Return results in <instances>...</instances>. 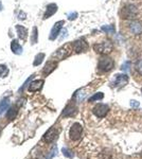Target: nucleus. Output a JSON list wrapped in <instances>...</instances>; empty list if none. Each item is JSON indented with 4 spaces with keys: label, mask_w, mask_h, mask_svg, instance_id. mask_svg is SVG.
I'll return each mask as SVG.
<instances>
[{
    "label": "nucleus",
    "mask_w": 142,
    "mask_h": 159,
    "mask_svg": "<svg viewBox=\"0 0 142 159\" xmlns=\"http://www.w3.org/2000/svg\"><path fill=\"white\" fill-rule=\"evenodd\" d=\"M114 61H112L110 57L108 56H102L100 59H99V63H97V68L100 71H104V72H107L109 70H112L114 68Z\"/></svg>",
    "instance_id": "obj_1"
},
{
    "label": "nucleus",
    "mask_w": 142,
    "mask_h": 159,
    "mask_svg": "<svg viewBox=\"0 0 142 159\" xmlns=\"http://www.w3.org/2000/svg\"><path fill=\"white\" fill-rule=\"evenodd\" d=\"M112 44L109 40H106L103 42H99V44H95L93 46V49H95V52L100 53V54H107V53H110L112 51Z\"/></svg>",
    "instance_id": "obj_2"
},
{
    "label": "nucleus",
    "mask_w": 142,
    "mask_h": 159,
    "mask_svg": "<svg viewBox=\"0 0 142 159\" xmlns=\"http://www.w3.org/2000/svg\"><path fill=\"white\" fill-rule=\"evenodd\" d=\"M70 53H71V45H70V44H66L65 46L59 48V50L53 54L52 57L53 59L61 61V59H66L67 56H69Z\"/></svg>",
    "instance_id": "obj_3"
},
{
    "label": "nucleus",
    "mask_w": 142,
    "mask_h": 159,
    "mask_svg": "<svg viewBox=\"0 0 142 159\" xmlns=\"http://www.w3.org/2000/svg\"><path fill=\"white\" fill-rule=\"evenodd\" d=\"M82 131H83V127H82L81 124L78 122L73 123L72 126H71V129H70V131H69L70 138L72 140H74V141H76V140H78L81 138Z\"/></svg>",
    "instance_id": "obj_4"
},
{
    "label": "nucleus",
    "mask_w": 142,
    "mask_h": 159,
    "mask_svg": "<svg viewBox=\"0 0 142 159\" xmlns=\"http://www.w3.org/2000/svg\"><path fill=\"white\" fill-rule=\"evenodd\" d=\"M57 136H59L57 129H54V127H51L45 133V135L42 137V141H45L46 143H52L57 138Z\"/></svg>",
    "instance_id": "obj_5"
},
{
    "label": "nucleus",
    "mask_w": 142,
    "mask_h": 159,
    "mask_svg": "<svg viewBox=\"0 0 142 159\" xmlns=\"http://www.w3.org/2000/svg\"><path fill=\"white\" fill-rule=\"evenodd\" d=\"M137 14H138V10L135 6L133 4H128L125 8H123V16L126 19H133V18H136Z\"/></svg>",
    "instance_id": "obj_6"
},
{
    "label": "nucleus",
    "mask_w": 142,
    "mask_h": 159,
    "mask_svg": "<svg viewBox=\"0 0 142 159\" xmlns=\"http://www.w3.org/2000/svg\"><path fill=\"white\" fill-rule=\"evenodd\" d=\"M108 109H109L108 105H106V104H103V103H99L93 107V114H95L97 118H103L107 114Z\"/></svg>",
    "instance_id": "obj_7"
},
{
    "label": "nucleus",
    "mask_w": 142,
    "mask_h": 159,
    "mask_svg": "<svg viewBox=\"0 0 142 159\" xmlns=\"http://www.w3.org/2000/svg\"><path fill=\"white\" fill-rule=\"evenodd\" d=\"M64 23H65L64 20H59V21H57L55 25H53L52 30H51V32H50V36H49L50 40H54V39L57 38V36H59V32H61Z\"/></svg>",
    "instance_id": "obj_8"
},
{
    "label": "nucleus",
    "mask_w": 142,
    "mask_h": 159,
    "mask_svg": "<svg viewBox=\"0 0 142 159\" xmlns=\"http://www.w3.org/2000/svg\"><path fill=\"white\" fill-rule=\"evenodd\" d=\"M128 29H129L131 33L138 35L142 32V23L138 20H133L131 23H128Z\"/></svg>",
    "instance_id": "obj_9"
},
{
    "label": "nucleus",
    "mask_w": 142,
    "mask_h": 159,
    "mask_svg": "<svg viewBox=\"0 0 142 159\" xmlns=\"http://www.w3.org/2000/svg\"><path fill=\"white\" fill-rule=\"evenodd\" d=\"M73 50L75 52H85L87 50V48H88V45H87V42L84 40V39H78L76 42H73Z\"/></svg>",
    "instance_id": "obj_10"
},
{
    "label": "nucleus",
    "mask_w": 142,
    "mask_h": 159,
    "mask_svg": "<svg viewBox=\"0 0 142 159\" xmlns=\"http://www.w3.org/2000/svg\"><path fill=\"white\" fill-rule=\"evenodd\" d=\"M56 12H57V6H56L55 3H50V4H48L45 14H44V19L50 18L52 15L55 14Z\"/></svg>",
    "instance_id": "obj_11"
},
{
    "label": "nucleus",
    "mask_w": 142,
    "mask_h": 159,
    "mask_svg": "<svg viewBox=\"0 0 142 159\" xmlns=\"http://www.w3.org/2000/svg\"><path fill=\"white\" fill-rule=\"evenodd\" d=\"M128 81V78L126 74H118L114 78V86H124Z\"/></svg>",
    "instance_id": "obj_12"
},
{
    "label": "nucleus",
    "mask_w": 142,
    "mask_h": 159,
    "mask_svg": "<svg viewBox=\"0 0 142 159\" xmlns=\"http://www.w3.org/2000/svg\"><path fill=\"white\" fill-rule=\"evenodd\" d=\"M11 50L12 52L14 53V54H17V55H19L23 53V47L20 46V44L18 42V40L16 39H13L11 42Z\"/></svg>",
    "instance_id": "obj_13"
},
{
    "label": "nucleus",
    "mask_w": 142,
    "mask_h": 159,
    "mask_svg": "<svg viewBox=\"0 0 142 159\" xmlns=\"http://www.w3.org/2000/svg\"><path fill=\"white\" fill-rule=\"evenodd\" d=\"M44 85V81L42 80H37V81H34L32 83H30V86H29V91L33 92V91H37L42 87Z\"/></svg>",
    "instance_id": "obj_14"
},
{
    "label": "nucleus",
    "mask_w": 142,
    "mask_h": 159,
    "mask_svg": "<svg viewBox=\"0 0 142 159\" xmlns=\"http://www.w3.org/2000/svg\"><path fill=\"white\" fill-rule=\"evenodd\" d=\"M76 112V107L73 104H69V105L64 109V112L61 114V116L64 117H69V116H73Z\"/></svg>",
    "instance_id": "obj_15"
},
{
    "label": "nucleus",
    "mask_w": 142,
    "mask_h": 159,
    "mask_svg": "<svg viewBox=\"0 0 142 159\" xmlns=\"http://www.w3.org/2000/svg\"><path fill=\"white\" fill-rule=\"evenodd\" d=\"M16 30H17V34L19 36L20 39H25L28 36V30L23 27V25H16Z\"/></svg>",
    "instance_id": "obj_16"
},
{
    "label": "nucleus",
    "mask_w": 142,
    "mask_h": 159,
    "mask_svg": "<svg viewBox=\"0 0 142 159\" xmlns=\"http://www.w3.org/2000/svg\"><path fill=\"white\" fill-rule=\"evenodd\" d=\"M17 114H18V107L17 106H12V107L8 108V112H6V118L8 120H13L17 116Z\"/></svg>",
    "instance_id": "obj_17"
},
{
    "label": "nucleus",
    "mask_w": 142,
    "mask_h": 159,
    "mask_svg": "<svg viewBox=\"0 0 142 159\" xmlns=\"http://www.w3.org/2000/svg\"><path fill=\"white\" fill-rule=\"evenodd\" d=\"M10 107V99L8 98H4L1 100V102H0V114H2L4 110H6V109Z\"/></svg>",
    "instance_id": "obj_18"
},
{
    "label": "nucleus",
    "mask_w": 142,
    "mask_h": 159,
    "mask_svg": "<svg viewBox=\"0 0 142 159\" xmlns=\"http://www.w3.org/2000/svg\"><path fill=\"white\" fill-rule=\"evenodd\" d=\"M55 67H56V64L53 61H48L45 66V69H44V73H45V74H49L52 70L55 69Z\"/></svg>",
    "instance_id": "obj_19"
},
{
    "label": "nucleus",
    "mask_w": 142,
    "mask_h": 159,
    "mask_svg": "<svg viewBox=\"0 0 142 159\" xmlns=\"http://www.w3.org/2000/svg\"><path fill=\"white\" fill-rule=\"evenodd\" d=\"M44 59H45V54H44V53H38V54L35 56V59H34L33 65L34 66H39V65L42 63Z\"/></svg>",
    "instance_id": "obj_20"
},
{
    "label": "nucleus",
    "mask_w": 142,
    "mask_h": 159,
    "mask_svg": "<svg viewBox=\"0 0 142 159\" xmlns=\"http://www.w3.org/2000/svg\"><path fill=\"white\" fill-rule=\"evenodd\" d=\"M38 31H37V28L36 27H34L33 30H32V36H31V42L32 44H36L37 42V38H38Z\"/></svg>",
    "instance_id": "obj_21"
},
{
    "label": "nucleus",
    "mask_w": 142,
    "mask_h": 159,
    "mask_svg": "<svg viewBox=\"0 0 142 159\" xmlns=\"http://www.w3.org/2000/svg\"><path fill=\"white\" fill-rule=\"evenodd\" d=\"M104 98V95L102 92H97L95 95H93L91 98H89V102H93V101H99V100H102Z\"/></svg>",
    "instance_id": "obj_22"
},
{
    "label": "nucleus",
    "mask_w": 142,
    "mask_h": 159,
    "mask_svg": "<svg viewBox=\"0 0 142 159\" xmlns=\"http://www.w3.org/2000/svg\"><path fill=\"white\" fill-rule=\"evenodd\" d=\"M61 152L64 154V156H66L67 158H73V157H74V154L67 148H61Z\"/></svg>",
    "instance_id": "obj_23"
},
{
    "label": "nucleus",
    "mask_w": 142,
    "mask_h": 159,
    "mask_svg": "<svg viewBox=\"0 0 142 159\" xmlns=\"http://www.w3.org/2000/svg\"><path fill=\"white\" fill-rule=\"evenodd\" d=\"M8 67H6V65H0V78H4V76L8 74Z\"/></svg>",
    "instance_id": "obj_24"
},
{
    "label": "nucleus",
    "mask_w": 142,
    "mask_h": 159,
    "mask_svg": "<svg viewBox=\"0 0 142 159\" xmlns=\"http://www.w3.org/2000/svg\"><path fill=\"white\" fill-rule=\"evenodd\" d=\"M56 154H57V146L55 145V146H54V148H53L52 150L50 151V154H49V155L46 157V159H52L53 157L55 156Z\"/></svg>",
    "instance_id": "obj_25"
},
{
    "label": "nucleus",
    "mask_w": 142,
    "mask_h": 159,
    "mask_svg": "<svg viewBox=\"0 0 142 159\" xmlns=\"http://www.w3.org/2000/svg\"><path fill=\"white\" fill-rule=\"evenodd\" d=\"M136 69H137V71L140 73L142 76V59H139V61H137V64H136Z\"/></svg>",
    "instance_id": "obj_26"
},
{
    "label": "nucleus",
    "mask_w": 142,
    "mask_h": 159,
    "mask_svg": "<svg viewBox=\"0 0 142 159\" xmlns=\"http://www.w3.org/2000/svg\"><path fill=\"white\" fill-rule=\"evenodd\" d=\"M34 78V74H33V76H31L30 78H29L28 80H27V81L25 82V84H23V87H21V88H20V89H19V92H20V91H23V90L25 89V87L28 86V84H29V85H30V82H31V80H32V78Z\"/></svg>",
    "instance_id": "obj_27"
},
{
    "label": "nucleus",
    "mask_w": 142,
    "mask_h": 159,
    "mask_svg": "<svg viewBox=\"0 0 142 159\" xmlns=\"http://www.w3.org/2000/svg\"><path fill=\"white\" fill-rule=\"evenodd\" d=\"M102 29H103L104 31H106L107 33H112V32H114V28H112V27H108V25H107V27H103Z\"/></svg>",
    "instance_id": "obj_28"
},
{
    "label": "nucleus",
    "mask_w": 142,
    "mask_h": 159,
    "mask_svg": "<svg viewBox=\"0 0 142 159\" xmlns=\"http://www.w3.org/2000/svg\"><path fill=\"white\" fill-rule=\"evenodd\" d=\"M76 15H78L76 13H72V14H69V17H68V18H69L70 20H71V19H74L75 17H76Z\"/></svg>",
    "instance_id": "obj_29"
},
{
    "label": "nucleus",
    "mask_w": 142,
    "mask_h": 159,
    "mask_svg": "<svg viewBox=\"0 0 142 159\" xmlns=\"http://www.w3.org/2000/svg\"><path fill=\"white\" fill-rule=\"evenodd\" d=\"M131 106H135V107H137V106H139V103H138L137 101H133V102H131Z\"/></svg>",
    "instance_id": "obj_30"
},
{
    "label": "nucleus",
    "mask_w": 142,
    "mask_h": 159,
    "mask_svg": "<svg viewBox=\"0 0 142 159\" xmlns=\"http://www.w3.org/2000/svg\"><path fill=\"white\" fill-rule=\"evenodd\" d=\"M2 10V4H1V2H0V11Z\"/></svg>",
    "instance_id": "obj_31"
}]
</instances>
